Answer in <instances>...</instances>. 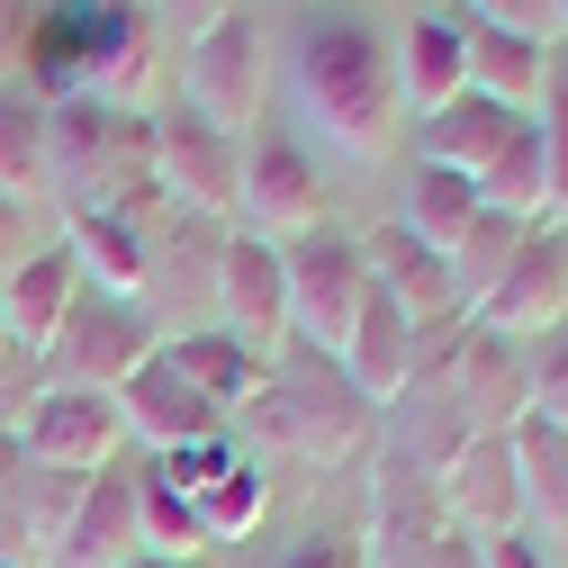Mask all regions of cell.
I'll return each instance as SVG.
<instances>
[{
  "instance_id": "1",
  "label": "cell",
  "mask_w": 568,
  "mask_h": 568,
  "mask_svg": "<svg viewBox=\"0 0 568 568\" xmlns=\"http://www.w3.org/2000/svg\"><path fill=\"white\" fill-rule=\"evenodd\" d=\"M280 91L307 118V135L343 154H379L406 100H397V45L362 19V10H307L280 37Z\"/></svg>"
},
{
  "instance_id": "2",
  "label": "cell",
  "mask_w": 568,
  "mask_h": 568,
  "mask_svg": "<svg viewBox=\"0 0 568 568\" xmlns=\"http://www.w3.org/2000/svg\"><path fill=\"white\" fill-rule=\"evenodd\" d=\"M253 424H262L271 452H290V460H307V469H334V460H352V452L379 434V415L352 397V379L325 362V352H298V343L262 371Z\"/></svg>"
},
{
  "instance_id": "3",
  "label": "cell",
  "mask_w": 568,
  "mask_h": 568,
  "mask_svg": "<svg viewBox=\"0 0 568 568\" xmlns=\"http://www.w3.org/2000/svg\"><path fill=\"white\" fill-rule=\"evenodd\" d=\"M271 91H280V37L253 10L190 37V54H181V109L190 118H207L217 135H253Z\"/></svg>"
},
{
  "instance_id": "4",
  "label": "cell",
  "mask_w": 568,
  "mask_h": 568,
  "mask_svg": "<svg viewBox=\"0 0 568 568\" xmlns=\"http://www.w3.org/2000/svg\"><path fill=\"white\" fill-rule=\"evenodd\" d=\"M280 271H290V343L298 352H334L352 343L371 307V262H362V235L343 226H307L298 244H280Z\"/></svg>"
},
{
  "instance_id": "5",
  "label": "cell",
  "mask_w": 568,
  "mask_h": 568,
  "mask_svg": "<svg viewBox=\"0 0 568 568\" xmlns=\"http://www.w3.org/2000/svg\"><path fill=\"white\" fill-rule=\"evenodd\" d=\"M217 244H226V226L190 217V207H163L145 226V290H135V307H145V325L163 343L217 325Z\"/></svg>"
},
{
  "instance_id": "6",
  "label": "cell",
  "mask_w": 568,
  "mask_h": 568,
  "mask_svg": "<svg viewBox=\"0 0 568 568\" xmlns=\"http://www.w3.org/2000/svg\"><path fill=\"white\" fill-rule=\"evenodd\" d=\"M163 352V334L145 325V307L135 298H109V290H82L73 316H63V334L45 343V388H100L118 397L135 371H145Z\"/></svg>"
},
{
  "instance_id": "7",
  "label": "cell",
  "mask_w": 568,
  "mask_h": 568,
  "mask_svg": "<svg viewBox=\"0 0 568 568\" xmlns=\"http://www.w3.org/2000/svg\"><path fill=\"white\" fill-rule=\"evenodd\" d=\"M235 226L244 235H271V244H298L307 226H325V172L307 154V135H280V126H253L244 135Z\"/></svg>"
},
{
  "instance_id": "8",
  "label": "cell",
  "mask_w": 568,
  "mask_h": 568,
  "mask_svg": "<svg viewBox=\"0 0 568 568\" xmlns=\"http://www.w3.org/2000/svg\"><path fill=\"white\" fill-rule=\"evenodd\" d=\"M154 126V181L172 207H190V217H217L235 226V190H244V135H217L207 118L190 109H145Z\"/></svg>"
},
{
  "instance_id": "9",
  "label": "cell",
  "mask_w": 568,
  "mask_h": 568,
  "mask_svg": "<svg viewBox=\"0 0 568 568\" xmlns=\"http://www.w3.org/2000/svg\"><path fill=\"white\" fill-rule=\"evenodd\" d=\"M118 443H126V415L100 388H37V406L19 415V460L28 469L91 478V469H118Z\"/></svg>"
},
{
  "instance_id": "10",
  "label": "cell",
  "mask_w": 568,
  "mask_h": 568,
  "mask_svg": "<svg viewBox=\"0 0 568 568\" xmlns=\"http://www.w3.org/2000/svg\"><path fill=\"white\" fill-rule=\"evenodd\" d=\"M487 334H506V343H550L568 334V226H532L524 253L506 262V280L469 307Z\"/></svg>"
},
{
  "instance_id": "11",
  "label": "cell",
  "mask_w": 568,
  "mask_h": 568,
  "mask_svg": "<svg viewBox=\"0 0 568 568\" xmlns=\"http://www.w3.org/2000/svg\"><path fill=\"white\" fill-rule=\"evenodd\" d=\"M217 325L235 343H253L262 362H271V352H290V271H280V244L271 235L226 226V244H217Z\"/></svg>"
},
{
  "instance_id": "12",
  "label": "cell",
  "mask_w": 568,
  "mask_h": 568,
  "mask_svg": "<svg viewBox=\"0 0 568 568\" xmlns=\"http://www.w3.org/2000/svg\"><path fill=\"white\" fill-rule=\"evenodd\" d=\"M443 388L469 406L478 434H515V424L532 415V343H506V334H487V325L469 316V343L452 352Z\"/></svg>"
},
{
  "instance_id": "13",
  "label": "cell",
  "mask_w": 568,
  "mask_h": 568,
  "mask_svg": "<svg viewBox=\"0 0 568 568\" xmlns=\"http://www.w3.org/2000/svg\"><path fill=\"white\" fill-rule=\"evenodd\" d=\"M443 524L469 541L524 532V469H515V434H478L452 469H443Z\"/></svg>"
},
{
  "instance_id": "14",
  "label": "cell",
  "mask_w": 568,
  "mask_h": 568,
  "mask_svg": "<svg viewBox=\"0 0 568 568\" xmlns=\"http://www.w3.org/2000/svg\"><path fill=\"white\" fill-rule=\"evenodd\" d=\"M388 45H397V100L415 118H434V109H452L469 91V19L452 10V0L443 10H415Z\"/></svg>"
},
{
  "instance_id": "15",
  "label": "cell",
  "mask_w": 568,
  "mask_h": 568,
  "mask_svg": "<svg viewBox=\"0 0 568 568\" xmlns=\"http://www.w3.org/2000/svg\"><path fill=\"white\" fill-rule=\"evenodd\" d=\"M118 415H126V434L145 443V452H190V443H217L226 434V406H207L163 352L118 388Z\"/></svg>"
},
{
  "instance_id": "16",
  "label": "cell",
  "mask_w": 568,
  "mask_h": 568,
  "mask_svg": "<svg viewBox=\"0 0 568 568\" xmlns=\"http://www.w3.org/2000/svg\"><path fill=\"white\" fill-rule=\"evenodd\" d=\"M135 550H145V524H135V469H91L73 524H63V541L45 559L54 568H126Z\"/></svg>"
},
{
  "instance_id": "17",
  "label": "cell",
  "mask_w": 568,
  "mask_h": 568,
  "mask_svg": "<svg viewBox=\"0 0 568 568\" xmlns=\"http://www.w3.org/2000/svg\"><path fill=\"white\" fill-rule=\"evenodd\" d=\"M73 298H82V262L63 253V244H37L19 271H0V316H10L19 362H45V343L63 334Z\"/></svg>"
},
{
  "instance_id": "18",
  "label": "cell",
  "mask_w": 568,
  "mask_h": 568,
  "mask_svg": "<svg viewBox=\"0 0 568 568\" xmlns=\"http://www.w3.org/2000/svg\"><path fill=\"white\" fill-rule=\"evenodd\" d=\"M362 262H371V290H379L397 316H415V325H434V316H452V307H460V290H452V262H443L434 244H424V235H406L397 217L362 235Z\"/></svg>"
},
{
  "instance_id": "19",
  "label": "cell",
  "mask_w": 568,
  "mask_h": 568,
  "mask_svg": "<svg viewBox=\"0 0 568 568\" xmlns=\"http://www.w3.org/2000/svg\"><path fill=\"white\" fill-rule=\"evenodd\" d=\"M334 371L352 379V397H362L371 415H388L406 388H415V316H397L379 290L362 307V325H352V343L334 352Z\"/></svg>"
},
{
  "instance_id": "20",
  "label": "cell",
  "mask_w": 568,
  "mask_h": 568,
  "mask_svg": "<svg viewBox=\"0 0 568 568\" xmlns=\"http://www.w3.org/2000/svg\"><path fill=\"white\" fill-rule=\"evenodd\" d=\"M515 126H524V109H496V100L460 91L452 109L415 118V154H424V163H443V172H460V181H478L496 154L515 145Z\"/></svg>"
},
{
  "instance_id": "21",
  "label": "cell",
  "mask_w": 568,
  "mask_h": 568,
  "mask_svg": "<svg viewBox=\"0 0 568 568\" xmlns=\"http://www.w3.org/2000/svg\"><path fill=\"white\" fill-rule=\"evenodd\" d=\"M163 362H172V371H181V379H190L207 406H253V388H262V371H271L262 352H253V343H235L226 325L172 334V343H163Z\"/></svg>"
},
{
  "instance_id": "22",
  "label": "cell",
  "mask_w": 568,
  "mask_h": 568,
  "mask_svg": "<svg viewBox=\"0 0 568 568\" xmlns=\"http://www.w3.org/2000/svg\"><path fill=\"white\" fill-rule=\"evenodd\" d=\"M63 253L82 262V290H109V298L145 290V226H135V217H109V207L63 217Z\"/></svg>"
},
{
  "instance_id": "23",
  "label": "cell",
  "mask_w": 568,
  "mask_h": 568,
  "mask_svg": "<svg viewBox=\"0 0 568 568\" xmlns=\"http://www.w3.org/2000/svg\"><path fill=\"white\" fill-rule=\"evenodd\" d=\"M469 91L478 100H496V109H541V91H550V45H532V37H506V28H469Z\"/></svg>"
},
{
  "instance_id": "24",
  "label": "cell",
  "mask_w": 568,
  "mask_h": 568,
  "mask_svg": "<svg viewBox=\"0 0 568 568\" xmlns=\"http://www.w3.org/2000/svg\"><path fill=\"white\" fill-rule=\"evenodd\" d=\"M515 469H524V524L541 541H568V434L524 415L515 424Z\"/></svg>"
},
{
  "instance_id": "25",
  "label": "cell",
  "mask_w": 568,
  "mask_h": 568,
  "mask_svg": "<svg viewBox=\"0 0 568 568\" xmlns=\"http://www.w3.org/2000/svg\"><path fill=\"white\" fill-rule=\"evenodd\" d=\"M0 199H45V91L0 82Z\"/></svg>"
},
{
  "instance_id": "26",
  "label": "cell",
  "mask_w": 568,
  "mask_h": 568,
  "mask_svg": "<svg viewBox=\"0 0 568 568\" xmlns=\"http://www.w3.org/2000/svg\"><path fill=\"white\" fill-rule=\"evenodd\" d=\"M469 217H478V181H460V172H443V163L415 154V163H406V207H397V226L424 235L434 253H452Z\"/></svg>"
},
{
  "instance_id": "27",
  "label": "cell",
  "mask_w": 568,
  "mask_h": 568,
  "mask_svg": "<svg viewBox=\"0 0 568 568\" xmlns=\"http://www.w3.org/2000/svg\"><path fill=\"white\" fill-rule=\"evenodd\" d=\"M478 207H496V217H515V226H550V172H541V126L532 118L515 126V145L478 172Z\"/></svg>"
},
{
  "instance_id": "28",
  "label": "cell",
  "mask_w": 568,
  "mask_h": 568,
  "mask_svg": "<svg viewBox=\"0 0 568 568\" xmlns=\"http://www.w3.org/2000/svg\"><path fill=\"white\" fill-rule=\"evenodd\" d=\"M524 235H532V226L496 217V207H478V217L460 226V244L443 253V262H452V290H460V307H478V298L496 290V280H506V262L524 253Z\"/></svg>"
},
{
  "instance_id": "29",
  "label": "cell",
  "mask_w": 568,
  "mask_h": 568,
  "mask_svg": "<svg viewBox=\"0 0 568 568\" xmlns=\"http://www.w3.org/2000/svg\"><path fill=\"white\" fill-rule=\"evenodd\" d=\"M190 506H199V524H207V550H217V541H244V532L271 515V478H262V460H235L226 478H207Z\"/></svg>"
},
{
  "instance_id": "30",
  "label": "cell",
  "mask_w": 568,
  "mask_h": 568,
  "mask_svg": "<svg viewBox=\"0 0 568 568\" xmlns=\"http://www.w3.org/2000/svg\"><path fill=\"white\" fill-rule=\"evenodd\" d=\"M135 524H145V550H163V559H207L199 506H190V496H172L154 469H135Z\"/></svg>"
},
{
  "instance_id": "31",
  "label": "cell",
  "mask_w": 568,
  "mask_h": 568,
  "mask_svg": "<svg viewBox=\"0 0 568 568\" xmlns=\"http://www.w3.org/2000/svg\"><path fill=\"white\" fill-rule=\"evenodd\" d=\"M532 126H541V172H550V226H568V73H550Z\"/></svg>"
},
{
  "instance_id": "32",
  "label": "cell",
  "mask_w": 568,
  "mask_h": 568,
  "mask_svg": "<svg viewBox=\"0 0 568 568\" xmlns=\"http://www.w3.org/2000/svg\"><path fill=\"white\" fill-rule=\"evenodd\" d=\"M469 28H506V37H532V45H559V0H452Z\"/></svg>"
},
{
  "instance_id": "33",
  "label": "cell",
  "mask_w": 568,
  "mask_h": 568,
  "mask_svg": "<svg viewBox=\"0 0 568 568\" xmlns=\"http://www.w3.org/2000/svg\"><path fill=\"white\" fill-rule=\"evenodd\" d=\"M235 460H244V452H235V443H226V434H217V443H190V452H154V460H145V469H154V478H163V487H172V496H199V487H207V478H226V469H235Z\"/></svg>"
},
{
  "instance_id": "34",
  "label": "cell",
  "mask_w": 568,
  "mask_h": 568,
  "mask_svg": "<svg viewBox=\"0 0 568 568\" xmlns=\"http://www.w3.org/2000/svg\"><path fill=\"white\" fill-rule=\"evenodd\" d=\"M371 568H478V541L469 532H424V541H397V550H362Z\"/></svg>"
},
{
  "instance_id": "35",
  "label": "cell",
  "mask_w": 568,
  "mask_h": 568,
  "mask_svg": "<svg viewBox=\"0 0 568 568\" xmlns=\"http://www.w3.org/2000/svg\"><path fill=\"white\" fill-rule=\"evenodd\" d=\"M532 415H541V424H559V434H568V334L532 343Z\"/></svg>"
},
{
  "instance_id": "36",
  "label": "cell",
  "mask_w": 568,
  "mask_h": 568,
  "mask_svg": "<svg viewBox=\"0 0 568 568\" xmlns=\"http://www.w3.org/2000/svg\"><path fill=\"white\" fill-rule=\"evenodd\" d=\"M45 0H0V82H28V45H37Z\"/></svg>"
},
{
  "instance_id": "37",
  "label": "cell",
  "mask_w": 568,
  "mask_h": 568,
  "mask_svg": "<svg viewBox=\"0 0 568 568\" xmlns=\"http://www.w3.org/2000/svg\"><path fill=\"white\" fill-rule=\"evenodd\" d=\"M271 568H371L362 559V541H334V532H307V541H290Z\"/></svg>"
},
{
  "instance_id": "38",
  "label": "cell",
  "mask_w": 568,
  "mask_h": 568,
  "mask_svg": "<svg viewBox=\"0 0 568 568\" xmlns=\"http://www.w3.org/2000/svg\"><path fill=\"white\" fill-rule=\"evenodd\" d=\"M478 568H559V559H550V541L524 524V532H496V541H478Z\"/></svg>"
},
{
  "instance_id": "39",
  "label": "cell",
  "mask_w": 568,
  "mask_h": 568,
  "mask_svg": "<svg viewBox=\"0 0 568 568\" xmlns=\"http://www.w3.org/2000/svg\"><path fill=\"white\" fill-rule=\"evenodd\" d=\"M235 10H244V0H154V19H172V28H190V37L217 28V19H235Z\"/></svg>"
},
{
  "instance_id": "40",
  "label": "cell",
  "mask_w": 568,
  "mask_h": 568,
  "mask_svg": "<svg viewBox=\"0 0 568 568\" xmlns=\"http://www.w3.org/2000/svg\"><path fill=\"white\" fill-rule=\"evenodd\" d=\"M19 262H28V207L0 199V271H19Z\"/></svg>"
},
{
  "instance_id": "41",
  "label": "cell",
  "mask_w": 568,
  "mask_h": 568,
  "mask_svg": "<svg viewBox=\"0 0 568 568\" xmlns=\"http://www.w3.org/2000/svg\"><path fill=\"white\" fill-rule=\"evenodd\" d=\"M126 568H207V559H163V550H135Z\"/></svg>"
},
{
  "instance_id": "42",
  "label": "cell",
  "mask_w": 568,
  "mask_h": 568,
  "mask_svg": "<svg viewBox=\"0 0 568 568\" xmlns=\"http://www.w3.org/2000/svg\"><path fill=\"white\" fill-rule=\"evenodd\" d=\"M19 469V434H0V478H10Z\"/></svg>"
},
{
  "instance_id": "43",
  "label": "cell",
  "mask_w": 568,
  "mask_h": 568,
  "mask_svg": "<svg viewBox=\"0 0 568 568\" xmlns=\"http://www.w3.org/2000/svg\"><path fill=\"white\" fill-rule=\"evenodd\" d=\"M0 362H19V343H10V316H0Z\"/></svg>"
},
{
  "instance_id": "44",
  "label": "cell",
  "mask_w": 568,
  "mask_h": 568,
  "mask_svg": "<svg viewBox=\"0 0 568 568\" xmlns=\"http://www.w3.org/2000/svg\"><path fill=\"white\" fill-rule=\"evenodd\" d=\"M559 37H568V0H559Z\"/></svg>"
}]
</instances>
